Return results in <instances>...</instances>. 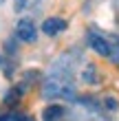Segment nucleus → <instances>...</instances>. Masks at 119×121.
<instances>
[{
  "instance_id": "nucleus-5",
  "label": "nucleus",
  "mask_w": 119,
  "mask_h": 121,
  "mask_svg": "<svg viewBox=\"0 0 119 121\" xmlns=\"http://www.w3.org/2000/svg\"><path fill=\"white\" fill-rule=\"evenodd\" d=\"M64 119V108L62 106H48L42 112V121H62Z\"/></svg>"
},
{
  "instance_id": "nucleus-10",
  "label": "nucleus",
  "mask_w": 119,
  "mask_h": 121,
  "mask_svg": "<svg viewBox=\"0 0 119 121\" xmlns=\"http://www.w3.org/2000/svg\"><path fill=\"white\" fill-rule=\"evenodd\" d=\"M24 4H26V0H16V11H22Z\"/></svg>"
},
{
  "instance_id": "nucleus-11",
  "label": "nucleus",
  "mask_w": 119,
  "mask_h": 121,
  "mask_svg": "<svg viewBox=\"0 0 119 121\" xmlns=\"http://www.w3.org/2000/svg\"><path fill=\"white\" fill-rule=\"evenodd\" d=\"M0 64H2V60H0Z\"/></svg>"
},
{
  "instance_id": "nucleus-8",
  "label": "nucleus",
  "mask_w": 119,
  "mask_h": 121,
  "mask_svg": "<svg viewBox=\"0 0 119 121\" xmlns=\"http://www.w3.org/2000/svg\"><path fill=\"white\" fill-rule=\"evenodd\" d=\"M0 121H29L24 115H18V112H11V115H4Z\"/></svg>"
},
{
  "instance_id": "nucleus-7",
  "label": "nucleus",
  "mask_w": 119,
  "mask_h": 121,
  "mask_svg": "<svg viewBox=\"0 0 119 121\" xmlns=\"http://www.w3.org/2000/svg\"><path fill=\"white\" fill-rule=\"evenodd\" d=\"M20 92H22V88H13V90H9V92H7V97H4V101H7V104H16Z\"/></svg>"
},
{
  "instance_id": "nucleus-3",
  "label": "nucleus",
  "mask_w": 119,
  "mask_h": 121,
  "mask_svg": "<svg viewBox=\"0 0 119 121\" xmlns=\"http://www.w3.org/2000/svg\"><path fill=\"white\" fill-rule=\"evenodd\" d=\"M16 35L22 42H35V38H38V29H35V24L31 22V20H20L18 22V26H16Z\"/></svg>"
},
{
  "instance_id": "nucleus-1",
  "label": "nucleus",
  "mask_w": 119,
  "mask_h": 121,
  "mask_svg": "<svg viewBox=\"0 0 119 121\" xmlns=\"http://www.w3.org/2000/svg\"><path fill=\"white\" fill-rule=\"evenodd\" d=\"M42 95L46 99L64 97V99H75V84L71 73H62V70H51V75L44 79Z\"/></svg>"
},
{
  "instance_id": "nucleus-2",
  "label": "nucleus",
  "mask_w": 119,
  "mask_h": 121,
  "mask_svg": "<svg viewBox=\"0 0 119 121\" xmlns=\"http://www.w3.org/2000/svg\"><path fill=\"white\" fill-rule=\"evenodd\" d=\"M88 46L93 48L97 55H101V57H110V53H113V46H110L101 35H97V33H93V31L88 33Z\"/></svg>"
},
{
  "instance_id": "nucleus-6",
  "label": "nucleus",
  "mask_w": 119,
  "mask_h": 121,
  "mask_svg": "<svg viewBox=\"0 0 119 121\" xmlns=\"http://www.w3.org/2000/svg\"><path fill=\"white\" fill-rule=\"evenodd\" d=\"M82 79L86 82V84H97V70H95V66H93V64H88V66L84 68Z\"/></svg>"
},
{
  "instance_id": "nucleus-9",
  "label": "nucleus",
  "mask_w": 119,
  "mask_h": 121,
  "mask_svg": "<svg viewBox=\"0 0 119 121\" xmlns=\"http://www.w3.org/2000/svg\"><path fill=\"white\" fill-rule=\"evenodd\" d=\"M106 106H108V108H110V110H117V108H119V104L115 101V99H113V97H106Z\"/></svg>"
},
{
  "instance_id": "nucleus-4",
  "label": "nucleus",
  "mask_w": 119,
  "mask_h": 121,
  "mask_svg": "<svg viewBox=\"0 0 119 121\" xmlns=\"http://www.w3.org/2000/svg\"><path fill=\"white\" fill-rule=\"evenodd\" d=\"M64 29H66V20H62V18H46L42 22V33L44 35H57Z\"/></svg>"
}]
</instances>
